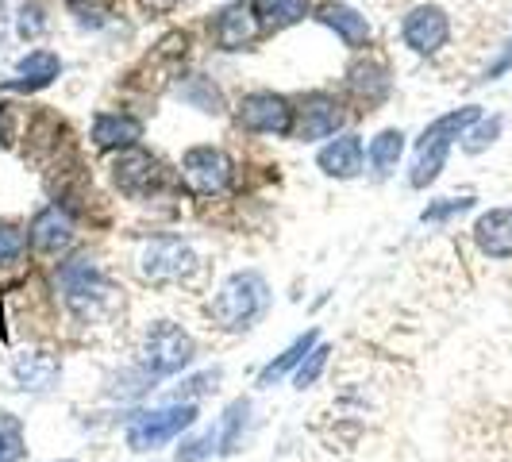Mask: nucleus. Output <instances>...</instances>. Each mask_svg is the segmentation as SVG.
I'll return each instance as SVG.
<instances>
[{
    "label": "nucleus",
    "instance_id": "nucleus-2",
    "mask_svg": "<svg viewBox=\"0 0 512 462\" xmlns=\"http://www.w3.org/2000/svg\"><path fill=\"white\" fill-rule=\"evenodd\" d=\"M266 301H270V293H266V282L258 278L255 270L235 274V278L220 285V293L212 301V320L220 328H231V332L251 328L258 316L266 312Z\"/></svg>",
    "mask_w": 512,
    "mask_h": 462
},
{
    "label": "nucleus",
    "instance_id": "nucleus-27",
    "mask_svg": "<svg viewBox=\"0 0 512 462\" xmlns=\"http://www.w3.org/2000/svg\"><path fill=\"white\" fill-rule=\"evenodd\" d=\"M474 201L470 197H462V201H447V205H436L424 212V220H443V216H451V212H462V208H470Z\"/></svg>",
    "mask_w": 512,
    "mask_h": 462
},
{
    "label": "nucleus",
    "instance_id": "nucleus-28",
    "mask_svg": "<svg viewBox=\"0 0 512 462\" xmlns=\"http://www.w3.org/2000/svg\"><path fill=\"white\" fill-rule=\"evenodd\" d=\"M497 131H501V120H489L486 128L478 131V135H474V139H470V143H466V147H470V151H482V147H486V143H493V135H497Z\"/></svg>",
    "mask_w": 512,
    "mask_h": 462
},
{
    "label": "nucleus",
    "instance_id": "nucleus-18",
    "mask_svg": "<svg viewBox=\"0 0 512 462\" xmlns=\"http://www.w3.org/2000/svg\"><path fill=\"white\" fill-rule=\"evenodd\" d=\"M12 370H16V382L24 385V389H47V385L58 378V362H54L51 355H43V351L16 359Z\"/></svg>",
    "mask_w": 512,
    "mask_h": 462
},
{
    "label": "nucleus",
    "instance_id": "nucleus-22",
    "mask_svg": "<svg viewBox=\"0 0 512 462\" xmlns=\"http://www.w3.org/2000/svg\"><path fill=\"white\" fill-rule=\"evenodd\" d=\"M312 343H316V332L301 335V339H297V343H293V347L285 351L282 359H278V362H270V366L262 370V378H258V382H262V385L278 382V378H282V374H285V370H289V366H297V362L305 359V355H312Z\"/></svg>",
    "mask_w": 512,
    "mask_h": 462
},
{
    "label": "nucleus",
    "instance_id": "nucleus-10",
    "mask_svg": "<svg viewBox=\"0 0 512 462\" xmlns=\"http://www.w3.org/2000/svg\"><path fill=\"white\" fill-rule=\"evenodd\" d=\"M297 116H301V124H297V139H324V135H332L339 124H343V112H339V104L332 97H324V93H312L305 97V104L297 108Z\"/></svg>",
    "mask_w": 512,
    "mask_h": 462
},
{
    "label": "nucleus",
    "instance_id": "nucleus-21",
    "mask_svg": "<svg viewBox=\"0 0 512 462\" xmlns=\"http://www.w3.org/2000/svg\"><path fill=\"white\" fill-rule=\"evenodd\" d=\"M401 151H405V135H401V131H382V135L370 143V166H374L378 174H389V170L397 166Z\"/></svg>",
    "mask_w": 512,
    "mask_h": 462
},
{
    "label": "nucleus",
    "instance_id": "nucleus-24",
    "mask_svg": "<svg viewBox=\"0 0 512 462\" xmlns=\"http://www.w3.org/2000/svg\"><path fill=\"white\" fill-rule=\"evenodd\" d=\"M243 416H247V401H235L228 412H224V432H220V447L224 451H231L235 447V439H239V424H243Z\"/></svg>",
    "mask_w": 512,
    "mask_h": 462
},
{
    "label": "nucleus",
    "instance_id": "nucleus-4",
    "mask_svg": "<svg viewBox=\"0 0 512 462\" xmlns=\"http://www.w3.org/2000/svg\"><path fill=\"white\" fill-rule=\"evenodd\" d=\"M193 359V339L181 332L178 324H154L147 339H143V370L151 378H166L178 374L181 366H189Z\"/></svg>",
    "mask_w": 512,
    "mask_h": 462
},
{
    "label": "nucleus",
    "instance_id": "nucleus-8",
    "mask_svg": "<svg viewBox=\"0 0 512 462\" xmlns=\"http://www.w3.org/2000/svg\"><path fill=\"white\" fill-rule=\"evenodd\" d=\"M181 170H185V181H189L197 193H220L231 181L228 154L216 151V147H193V151H185Z\"/></svg>",
    "mask_w": 512,
    "mask_h": 462
},
{
    "label": "nucleus",
    "instance_id": "nucleus-17",
    "mask_svg": "<svg viewBox=\"0 0 512 462\" xmlns=\"http://www.w3.org/2000/svg\"><path fill=\"white\" fill-rule=\"evenodd\" d=\"M58 70H62L58 54H51V51L27 54L24 62H20V77L8 81V89H43V85H51L54 77H58Z\"/></svg>",
    "mask_w": 512,
    "mask_h": 462
},
{
    "label": "nucleus",
    "instance_id": "nucleus-19",
    "mask_svg": "<svg viewBox=\"0 0 512 462\" xmlns=\"http://www.w3.org/2000/svg\"><path fill=\"white\" fill-rule=\"evenodd\" d=\"M324 24L335 27L339 35H343V43L347 47H359L370 39V27H366V16H359L355 8H347V4H332L328 12H324Z\"/></svg>",
    "mask_w": 512,
    "mask_h": 462
},
{
    "label": "nucleus",
    "instance_id": "nucleus-12",
    "mask_svg": "<svg viewBox=\"0 0 512 462\" xmlns=\"http://www.w3.org/2000/svg\"><path fill=\"white\" fill-rule=\"evenodd\" d=\"M158 178H162V170H158V162H154L151 154L131 151L116 162V185H120L124 193H131V197L151 193L154 185H158Z\"/></svg>",
    "mask_w": 512,
    "mask_h": 462
},
{
    "label": "nucleus",
    "instance_id": "nucleus-25",
    "mask_svg": "<svg viewBox=\"0 0 512 462\" xmlns=\"http://www.w3.org/2000/svg\"><path fill=\"white\" fill-rule=\"evenodd\" d=\"M20 255H24V231L0 224V262H16Z\"/></svg>",
    "mask_w": 512,
    "mask_h": 462
},
{
    "label": "nucleus",
    "instance_id": "nucleus-13",
    "mask_svg": "<svg viewBox=\"0 0 512 462\" xmlns=\"http://www.w3.org/2000/svg\"><path fill=\"white\" fill-rule=\"evenodd\" d=\"M31 239H35V247H39V251H47V255L66 251V247H70V239H74L70 216H66L58 205L43 208V212L35 216V224H31Z\"/></svg>",
    "mask_w": 512,
    "mask_h": 462
},
{
    "label": "nucleus",
    "instance_id": "nucleus-20",
    "mask_svg": "<svg viewBox=\"0 0 512 462\" xmlns=\"http://www.w3.org/2000/svg\"><path fill=\"white\" fill-rule=\"evenodd\" d=\"M312 0H258V16L266 20V27H289L297 20H305Z\"/></svg>",
    "mask_w": 512,
    "mask_h": 462
},
{
    "label": "nucleus",
    "instance_id": "nucleus-29",
    "mask_svg": "<svg viewBox=\"0 0 512 462\" xmlns=\"http://www.w3.org/2000/svg\"><path fill=\"white\" fill-rule=\"evenodd\" d=\"M39 8H24V20H20V31H24V35H35V31H39Z\"/></svg>",
    "mask_w": 512,
    "mask_h": 462
},
{
    "label": "nucleus",
    "instance_id": "nucleus-30",
    "mask_svg": "<svg viewBox=\"0 0 512 462\" xmlns=\"http://www.w3.org/2000/svg\"><path fill=\"white\" fill-rule=\"evenodd\" d=\"M158 4H166V0H158Z\"/></svg>",
    "mask_w": 512,
    "mask_h": 462
},
{
    "label": "nucleus",
    "instance_id": "nucleus-7",
    "mask_svg": "<svg viewBox=\"0 0 512 462\" xmlns=\"http://www.w3.org/2000/svg\"><path fill=\"white\" fill-rule=\"evenodd\" d=\"M239 124L247 131H270V135H289L293 131V108L278 93H251L239 104Z\"/></svg>",
    "mask_w": 512,
    "mask_h": 462
},
{
    "label": "nucleus",
    "instance_id": "nucleus-3",
    "mask_svg": "<svg viewBox=\"0 0 512 462\" xmlns=\"http://www.w3.org/2000/svg\"><path fill=\"white\" fill-rule=\"evenodd\" d=\"M62 289H66V305L74 308L81 320H97L104 308L112 305V285L104 282L101 270L85 258H77L62 270Z\"/></svg>",
    "mask_w": 512,
    "mask_h": 462
},
{
    "label": "nucleus",
    "instance_id": "nucleus-5",
    "mask_svg": "<svg viewBox=\"0 0 512 462\" xmlns=\"http://www.w3.org/2000/svg\"><path fill=\"white\" fill-rule=\"evenodd\" d=\"M197 409L193 405H170V409L139 412L128 424V447L131 451H154L162 443H170L174 436H181L193 424Z\"/></svg>",
    "mask_w": 512,
    "mask_h": 462
},
{
    "label": "nucleus",
    "instance_id": "nucleus-6",
    "mask_svg": "<svg viewBox=\"0 0 512 462\" xmlns=\"http://www.w3.org/2000/svg\"><path fill=\"white\" fill-rule=\"evenodd\" d=\"M197 270V255L178 239H154L143 251V278L151 282H178Z\"/></svg>",
    "mask_w": 512,
    "mask_h": 462
},
{
    "label": "nucleus",
    "instance_id": "nucleus-26",
    "mask_svg": "<svg viewBox=\"0 0 512 462\" xmlns=\"http://www.w3.org/2000/svg\"><path fill=\"white\" fill-rule=\"evenodd\" d=\"M328 347H316L312 355H308V362H301V370H297V385L305 389V385H312L316 378H320V370H324V362H328Z\"/></svg>",
    "mask_w": 512,
    "mask_h": 462
},
{
    "label": "nucleus",
    "instance_id": "nucleus-11",
    "mask_svg": "<svg viewBox=\"0 0 512 462\" xmlns=\"http://www.w3.org/2000/svg\"><path fill=\"white\" fill-rule=\"evenodd\" d=\"M474 239L489 258H512V208H493L474 224Z\"/></svg>",
    "mask_w": 512,
    "mask_h": 462
},
{
    "label": "nucleus",
    "instance_id": "nucleus-16",
    "mask_svg": "<svg viewBox=\"0 0 512 462\" xmlns=\"http://www.w3.org/2000/svg\"><path fill=\"white\" fill-rule=\"evenodd\" d=\"M255 12L247 8V4H231V8H224L220 16H216V39H220V47H228V51H235V47H243L247 39H255Z\"/></svg>",
    "mask_w": 512,
    "mask_h": 462
},
{
    "label": "nucleus",
    "instance_id": "nucleus-1",
    "mask_svg": "<svg viewBox=\"0 0 512 462\" xmlns=\"http://www.w3.org/2000/svg\"><path fill=\"white\" fill-rule=\"evenodd\" d=\"M478 116H482V112L470 104V108H459V112H451V116H439L432 128H424L420 143H416V166H412V178H409L416 189H424L428 181H436V174L443 170V162H447L451 143H455L470 124H478Z\"/></svg>",
    "mask_w": 512,
    "mask_h": 462
},
{
    "label": "nucleus",
    "instance_id": "nucleus-15",
    "mask_svg": "<svg viewBox=\"0 0 512 462\" xmlns=\"http://www.w3.org/2000/svg\"><path fill=\"white\" fill-rule=\"evenodd\" d=\"M139 135H143V124L135 116H120V112H104V116H97V124H93V143L101 151L131 147Z\"/></svg>",
    "mask_w": 512,
    "mask_h": 462
},
{
    "label": "nucleus",
    "instance_id": "nucleus-9",
    "mask_svg": "<svg viewBox=\"0 0 512 462\" xmlns=\"http://www.w3.org/2000/svg\"><path fill=\"white\" fill-rule=\"evenodd\" d=\"M447 35H451L447 16H443L439 8H428V4H424V8H412L409 20H405V43L420 54L439 51V47L447 43Z\"/></svg>",
    "mask_w": 512,
    "mask_h": 462
},
{
    "label": "nucleus",
    "instance_id": "nucleus-14",
    "mask_svg": "<svg viewBox=\"0 0 512 462\" xmlns=\"http://www.w3.org/2000/svg\"><path fill=\"white\" fill-rule=\"evenodd\" d=\"M320 170L328 174V178H355L362 170V143L359 135H339L335 143H328L324 151H320Z\"/></svg>",
    "mask_w": 512,
    "mask_h": 462
},
{
    "label": "nucleus",
    "instance_id": "nucleus-23",
    "mask_svg": "<svg viewBox=\"0 0 512 462\" xmlns=\"http://www.w3.org/2000/svg\"><path fill=\"white\" fill-rule=\"evenodd\" d=\"M24 455V432L12 412H0V462H16Z\"/></svg>",
    "mask_w": 512,
    "mask_h": 462
}]
</instances>
